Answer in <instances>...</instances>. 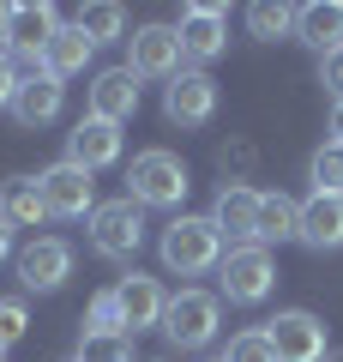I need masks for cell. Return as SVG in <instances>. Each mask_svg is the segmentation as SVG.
Here are the masks:
<instances>
[{
    "mask_svg": "<svg viewBox=\"0 0 343 362\" xmlns=\"http://www.w3.org/2000/svg\"><path fill=\"white\" fill-rule=\"evenodd\" d=\"M133 109H139V78H133L127 66H109V73L90 78L85 115H97V121H109V127H121V121H133Z\"/></svg>",
    "mask_w": 343,
    "mask_h": 362,
    "instance_id": "4fadbf2b",
    "label": "cell"
},
{
    "mask_svg": "<svg viewBox=\"0 0 343 362\" xmlns=\"http://www.w3.org/2000/svg\"><path fill=\"white\" fill-rule=\"evenodd\" d=\"M307 175H313V194H343V145H319L313 151V169H307Z\"/></svg>",
    "mask_w": 343,
    "mask_h": 362,
    "instance_id": "484cf974",
    "label": "cell"
},
{
    "mask_svg": "<svg viewBox=\"0 0 343 362\" xmlns=\"http://www.w3.org/2000/svg\"><path fill=\"white\" fill-rule=\"evenodd\" d=\"M73 362H78V356H73Z\"/></svg>",
    "mask_w": 343,
    "mask_h": 362,
    "instance_id": "d590c367",
    "label": "cell"
},
{
    "mask_svg": "<svg viewBox=\"0 0 343 362\" xmlns=\"http://www.w3.org/2000/svg\"><path fill=\"white\" fill-rule=\"evenodd\" d=\"M66 103V85L54 73H25L18 78V97H13V121L18 127H49Z\"/></svg>",
    "mask_w": 343,
    "mask_h": 362,
    "instance_id": "2e32d148",
    "label": "cell"
},
{
    "mask_svg": "<svg viewBox=\"0 0 343 362\" xmlns=\"http://www.w3.org/2000/svg\"><path fill=\"white\" fill-rule=\"evenodd\" d=\"M0 356H6V344H0Z\"/></svg>",
    "mask_w": 343,
    "mask_h": 362,
    "instance_id": "e575fe53",
    "label": "cell"
},
{
    "mask_svg": "<svg viewBox=\"0 0 343 362\" xmlns=\"http://www.w3.org/2000/svg\"><path fill=\"white\" fill-rule=\"evenodd\" d=\"M85 332H127V314H121V296H114V290H97V296H90Z\"/></svg>",
    "mask_w": 343,
    "mask_h": 362,
    "instance_id": "4316f807",
    "label": "cell"
},
{
    "mask_svg": "<svg viewBox=\"0 0 343 362\" xmlns=\"http://www.w3.org/2000/svg\"><path fill=\"white\" fill-rule=\"evenodd\" d=\"M54 30H61V13H54L49 0H25V6H13V18H6V54L25 61L30 73H42V49L54 42Z\"/></svg>",
    "mask_w": 343,
    "mask_h": 362,
    "instance_id": "52a82bcc",
    "label": "cell"
},
{
    "mask_svg": "<svg viewBox=\"0 0 343 362\" xmlns=\"http://www.w3.org/2000/svg\"><path fill=\"white\" fill-rule=\"evenodd\" d=\"M331 145H343V103H331Z\"/></svg>",
    "mask_w": 343,
    "mask_h": 362,
    "instance_id": "d6a6232c",
    "label": "cell"
},
{
    "mask_svg": "<svg viewBox=\"0 0 343 362\" xmlns=\"http://www.w3.org/2000/svg\"><path fill=\"white\" fill-rule=\"evenodd\" d=\"M78 30H85L90 42H114V37H127V13H121V6H114V0H97V6H78V18H73Z\"/></svg>",
    "mask_w": 343,
    "mask_h": 362,
    "instance_id": "603a6c76",
    "label": "cell"
},
{
    "mask_svg": "<svg viewBox=\"0 0 343 362\" xmlns=\"http://www.w3.org/2000/svg\"><path fill=\"white\" fill-rule=\"evenodd\" d=\"M66 278H73V247L61 242V235H37V242L18 254V284L37 290V296H49V290H61Z\"/></svg>",
    "mask_w": 343,
    "mask_h": 362,
    "instance_id": "30bf717a",
    "label": "cell"
},
{
    "mask_svg": "<svg viewBox=\"0 0 343 362\" xmlns=\"http://www.w3.org/2000/svg\"><path fill=\"white\" fill-rule=\"evenodd\" d=\"M163 266L181 272V278H199V272L223 266V235H217V223L181 211V218L163 230Z\"/></svg>",
    "mask_w": 343,
    "mask_h": 362,
    "instance_id": "7a4b0ae2",
    "label": "cell"
},
{
    "mask_svg": "<svg viewBox=\"0 0 343 362\" xmlns=\"http://www.w3.org/2000/svg\"><path fill=\"white\" fill-rule=\"evenodd\" d=\"M6 18H13V6H0V49H6Z\"/></svg>",
    "mask_w": 343,
    "mask_h": 362,
    "instance_id": "836d02e7",
    "label": "cell"
},
{
    "mask_svg": "<svg viewBox=\"0 0 343 362\" xmlns=\"http://www.w3.org/2000/svg\"><path fill=\"white\" fill-rule=\"evenodd\" d=\"M6 259H13V223L0 218V266H6Z\"/></svg>",
    "mask_w": 343,
    "mask_h": 362,
    "instance_id": "1f68e13d",
    "label": "cell"
},
{
    "mask_svg": "<svg viewBox=\"0 0 343 362\" xmlns=\"http://www.w3.org/2000/svg\"><path fill=\"white\" fill-rule=\"evenodd\" d=\"M301 242L307 247H343V194H313L301 206Z\"/></svg>",
    "mask_w": 343,
    "mask_h": 362,
    "instance_id": "d6986e66",
    "label": "cell"
},
{
    "mask_svg": "<svg viewBox=\"0 0 343 362\" xmlns=\"http://www.w3.org/2000/svg\"><path fill=\"white\" fill-rule=\"evenodd\" d=\"M13 97H18V66H13V54L0 49V109H13Z\"/></svg>",
    "mask_w": 343,
    "mask_h": 362,
    "instance_id": "4dcf8cb0",
    "label": "cell"
},
{
    "mask_svg": "<svg viewBox=\"0 0 343 362\" xmlns=\"http://www.w3.org/2000/svg\"><path fill=\"white\" fill-rule=\"evenodd\" d=\"M30 332V314L18 296H0V344H18V338Z\"/></svg>",
    "mask_w": 343,
    "mask_h": 362,
    "instance_id": "f1b7e54d",
    "label": "cell"
},
{
    "mask_svg": "<svg viewBox=\"0 0 343 362\" xmlns=\"http://www.w3.org/2000/svg\"><path fill=\"white\" fill-rule=\"evenodd\" d=\"M78 362H133L127 332H85L78 338Z\"/></svg>",
    "mask_w": 343,
    "mask_h": 362,
    "instance_id": "d4e9b609",
    "label": "cell"
},
{
    "mask_svg": "<svg viewBox=\"0 0 343 362\" xmlns=\"http://www.w3.org/2000/svg\"><path fill=\"white\" fill-rule=\"evenodd\" d=\"M265 338L277 350V362H325V326L313 314H301V308L265 320Z\"/></svg>",
    "mask_w": 343,
    "mask_h": 362,
    "instance_id": "8fae6325",
    "label": "cell"
},
{
    "mask_svg": "<svg viewBox=\"0 0 343 362\" xmlns=\"http://www.w3.org/2000/svg\"><path fill=\"white\" fill-rule=\"evenodd\" d=\"M66 163H78L85 175H97V169L121 163V127H109V121L85 115L73 133H66Z\"/></svg>",
    "mask_w": 343,
    "mask_h": 362,
    "instance_id": "9a60e30c",
    "label": "cell"
},
{
    "mask_svg": "<svg viewBox=\"0 0 343 362\" xmlns=\"http://www.w3.org/2000/svg\"><path fill=\"white\" fill-rule=\"evenodd\" d=\"M163 338L175 350H205L217 338V296H205V290H181V296H169Z\"/></svg>",
    "mask_w": 343,
    "mask_h": 362,
    "instance_id": "8992f818",
    "label": "cell"
},
{
    "mask_svg": "<svg viewBox=\"0 0 343 362\" xmlns=\"http://www.w3.org/2000/svg\"><path fill=\"white\" fill-rule=\"evenodd\" d=\"M319 85L331 90V103H343V49H331L325 61H319Z\"/></svg>",
    "mask_w": 343,
    "mask_h": 362,
    "instance_id": "f546056e",
    "label": "cell"
},
{
    "mask_svg": "<svg viewBox=\"0 0 343 362\" xmlns=\"http://www.w3.org/2000/svg\"><path fill=\"white\" fill-rule=\"evenodd\" d=\"M211 223H217V235H229L235 247L259 242V194L241 187V181H223V194H217V206H211Z\"/></svg>",
    "mask_w": 343,
    "mask_h": 362,
    "instance_id": "5bb4252c",
    "label": "cell"
},
{
    "mask_svg": "<svg viewBox=\"0 0 343 362\" xmlns=\"http://www.w3.org/2000/svg\"><path fill=\"white\" fill-rule=\"evenodd\" d=\"M37 187H42V206H49V218H61V223H78V218H90L97 211V194H90V175L78 163H49L37 175Z\"/></svg>",
    "mask_w": 343,
    "mask_h": 362,
    "instance_id": "ba28073f",
    "label": "cell"
},
{
    "mask_svg": "<svg viewBox=\"0 0 343 362\" xmlns=\"http://www.w3.org/2000/svg\"><path fill=\"white\" fill-rule=\"evenodd\" d=\"M265 242H301V206L289 194H259V247Z\"/></svg>",
    "mask_w": 343,
    "mask_h": 362,
    "instance_id": "7402d4cb",
    "label": "cell"
},
{
    "mask_svg": "<svg viewBox=\"0 0 343 362\" xmlns=\"http://www.w3.org/2000/svg\"><path fill=\"white\" fill-rule=\"evenodd\" d=\"M85 230H90V247H97L102 259H133L139 254V242H145V206L139 199H102L97 211L85 218Z\"/></svg>",
    "mask_w": 343,
    "mask_h": 362,
    "instance_id": "3957f363",
    "label": "cell"
},
{
    "mask_svg": "<svg viewBox=\"0 0 343 362\" xmlns=\"http://www.w3.org/2000/svg\"><path fill=\"white\" fill-rule=\"evenodd\" d=\"M163 115L175 121V127H205V121L217 115V78L205 73V66H187L181 78H169Z\"/></svg>",
    "mask_w": 343,
    "mask_h": 362,
    "instance_id": "9c48e42d",
    "label": "cell"
},
{
    "mask_svg": "<svg viewBox=\"0 0 343 362\" xmlns=\"http://www.w3.org/2000/svg\"><path fill=\"white\" fill-rule=\"evenodd\" d=\"M187 163H181L175 151H163V145H151V151H139L133 157V169H127V199H139V206H181L187 199Z\"/></svg>",
    "mask_w": 343,
    "mask_h": 362,
    "instance_id": "6da1fadb",
    "label": "cell"
},
{
    "mask_svg": "<svg viewBox=\"0 0 343 362\" xmlns=\"http://www.w3.org/2000/svg\"><path fill=\"white\" fill-rule=\"evenodd\" d=\"M90 54H97V42H90L78 25H61V30H54V42L42 49V73H54V78L66 85L73 73H85V61H90Z\"/></svg>",
    "mask_w": 343,
    "mask_h": 362,
    "instance_id": "44dd1931",
    "label": "cell"
},
{
    "mask_svg": "<svg viewBox=\"0 0 343 362\" xmlns=\"http://www.w3.org/2000/svg\"><path fill=\"white\" fill-rule=\"evenodd\" d=\"M114 296H121V314H127V332H145V326H163V284L157 278H145V272H133V278H121L114 284Z\"/></svg>",
    "mask_w": 343,
    "mask_h": 362,
    "instance_id": "e0dca14e",
    "label": "cell"
},
{
    "mask_svg": "<svg viewBox=\"0 0 343 362\" xmlns=\"http://www.w3.org/2000/svg\"><path fill=\"white\" fill-rule=\"evenodd\" d=\"M175 37H181V54H187V61H217L223 42H229V13L217 6V0H199V6L181 13Z\"/></svg>",
    "mask_w": 343,
    "mask_h": 362,
    "instance_id": "7c38bea8",
    "label": "cell"
},
{
    "mask_svg": "<svg viewBox=\"0 0 343 362\" xmlns=\"http://www.w3.org/2000/svg\"><path fill=\"white\" fill-rule=\"evenodd\" d=\"M217 284H223L229 302H241V308H253V302L271 296V284H277V259H271V247L247 242V247H229L223 266H217Z\"/></svg>",
    "mask_w": 343,
    "mask_h": 362,
    "instance_id": "277c9868",
    "label": "cell"
},
{
    "mask_svg": "<svg viewBox=\"0 0 343 362\" xmlns=\"http://www.w3.org/2000/svg\"><path fill=\"white\" fill-rule=\"evenodd\" d=\"M217 362H277V350H271L265 326H253V332H235V338H229V350Z\"/></svg>",
    "mask_w": 343,
    "mask_h": 362,
    "instance_id": "83f0119b",
    "label": "cell"
},
{
    "mask_svg": "<svg viewBox=\"0 0 343 362\" xmlns=\"http://www.w3.org/2000/svg\"><path fill=\"white\" fill-rule=\"evenodd\" d=\"M0 218L13 223V230H37V223H49V206H42L37 175H13V181H0Z\"/></svg>",
    "mask_w": 343,
    "mask_h": 362,
    "instance_id": "ffe728a7",
    "label": "cell"
},
{
    "mask_svg": "<svg viewBox=\"0 0 343 362\" xmlns=\"http://www.w3.org/2000/svg\"><path fill=\"white\" fill-rule=\"evenodd\" d=\"M127 73L133 78H181L187 73V54H181L175 25H139L127 37Z\"/></svg>",
    "mask_w": 343,
    "mask_h": 362,
    "instance_id": "5b68a950",
    "label": "cell"
},
{
    "mask_svg": "<svg viewBox=\"0 0 343 362\" xmlns=\"http://www.w3.org/2000/svg\"><path fill=\"white\" fill-rule=\"evenodd\" d=\"M247 30H253L259 42H277L295 30V6H283V0H259V6H247Z\"/></svg>",
    "mask_w": 343,
    "mask_h": 362,
    "instance_id": "cb8c5ba5",
    "label": "cell"
},
{
    "mask_svg": "<svg viewBox=\"0 0 343 362\" xmlns=\"http://www.w3.org/2000/svg\"><path fill=\"white\" fill-rule=\"evenodd\" d=\"M295 37H301L307 49H319V61H325L331 49H343V6H337V0L295 6Z\"/></svg>",
    "mask_w": 343,
    "mask_h": 362,
    "instance_id": "ac0fdd59",
    "label": "cell"
}]
</instances>
